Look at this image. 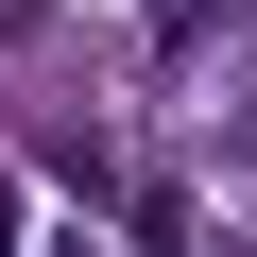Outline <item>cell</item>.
I'll list each match as a JSON object with an SVG mask.
<instances>
[{
	"label": "cell",
	"mask_w": 257,
	"mask_h": 257,
	"mask_svg": "<svg viewBox=\"0 0 257 257\" xmlns=\"http://www.w3.org/2000/svg\"><path fill=\"white\" fill-rule=\"evenodd\" d=\"M52 257H103V240H52Z\"/></svg>",
	"instance_id": "cell-3"
},
{
	"label": "cell",
	"mask_w": 257,
	"mask_h": 257,
	"mask_svg": "<svg viewBox=\"0 0 257 257\" xmlns=\"http://www.w3.org/2000/svg\"><path fill=\"white\" fill-rule=\"evenodd\" d=\"M0 257H18V189H0Z\"/></svg>",
	"instance_id": "cell-1"
},
{
	"label": "cell",
	"mask_w": 257,
	"mask_h": 257,
	"mask_svg": "<svg viewBox=\"0 0 257 257\" xmlns=\"http://www.w3.org/2000/svg\"><path fill=\"white\" fill-rule=\"evenodd\" d=\"M240 155H257V103H240Z\"/></svg>",
	"instance_id": "cell-2"
}]
</instances>
